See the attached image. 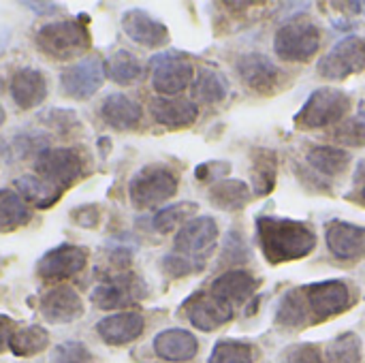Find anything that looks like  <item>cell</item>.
I'll return each instance as SVG.
<instances>
[{
	"instance_id": "1",
	"label": "cell",
	"mask_w": 365,
	"mask_h": 363,
	"mask_svg": "<svg viewBox=\"0 0 365 363\" xmlns=\"http://www.w3.org/2000/svg\"><path fill=\"white\" fill-rule=\"evenodd\" d=\"M257 235L265 259L272 265L299 261L317 248L314 231L299 220L278 218V216H259Z\"/></svg>"
},
{
	"instance_id": "2",
	"label": "cell",
	"mask_w": 365,
	"mask_h": 363,
	"mask_svg": "<svg viewBox=\"0 0 365 363\" xmlns=\"http://www.w3.org/2000/svg\"><path fill=\"white\" fill-rule=\"evenodd\" d=\"M34 41L45 56L60 62H68L73 58L83 56L92 45L88 28L75 19H56L43 24L36 30Z\"/></svg>"
},
{
	"instance_id": "3",
	"label": "cell",
	"mask_w": 365,
	"mask_h": 363,
	"mask_svg": "<svg viewBox=\"0 0 365 363\" xmlns=\"http://www.w3.org/2000/svg\"><path fill=\"white\" fill-rule=\"evenodd\" d=\"M321 47V30L308 17H291L287 19L276 36L274 51L280 60L287 62H308Z\"/></svg>"
},
{
	"instance_id": "4",
	"label": "cell",
	"mask_w": 365,
	"mask_h": 363,
	"mask_svg": "<svg viewBox=\"0 0 365 363\" xmlns=\"http://www.w3.org/2000/svg\"><path fill=\"white\" fill-rule=\"evenodd\" d=\"M178 193V175L163 165H145L128 182V197L137 210H150Z\"/></svg>"
},
{
	"instance_id": "5",
	"label": "cell",
	"mask_w": 365,
	"mask_h": 363,
	"mask_svg": "<svg viewBox=\"0 0 365 363\" xmlns=\"http://www.w3.org/2000/svg\"><path fill=\"white\" fill-rule=\"evenodd\" d=\"M351 109V96L344 90L325 86L314 90L297 113L295 122L302 128H327L340 122Z\"/></svg>"
},
{
	"instance_id": "6",
	"label": "cell",
	"mask_w": 365,
	"mask_h": 363,
	"mask_svg": "<svg viewBox=\"0 0 365 363\" xmlns=\"http://www.w3.org/2000/svg\"><path fill=\"white\" fill-rule=\"evenodd\" d=\"M83 173V158L73 148H47L34 156V175L58 186H73Z\"/></svg>"
},
{
	"instance_id": "7",
	"label": "cell",
	"mask_w": 365,
	"mask_h": 363,
	"mask_svg": "<svg viewBox=\"0 0 365 363\" xmlns=\"http://www.w3.org/2000/svg\"><path fill=\"white\" fill-rule=\"evenodd\" d=\"M218 244V225L210 216H199L188 220L175 235L173 252L182 255L197 265H205L207 257L214 252Z\"/></svg>"
},
{
	"instance_id": "8",
	"label": "cell",
	"mask_w": 365,
	"mask_h": 363,
	"mask_svg": "<svg viewBox=\"0 0 365 363\" xmlns=\"http://www.w3.org/2000/svg\"><path fill=\"white\" fill-rule=\"evenodd\" d=\"M145 295H148L145 282L139 276L124 272V274H113L103 282H98L90 293V300L94 302V306L103 310H122L143 300Z\"/></svg>"
},
{
	"instance_id": "9",
	"label": "cell",
	"mask_w": 365,
	"mask_h": 363,
	"mask_svg": "<svg viewBox=\"0 0 365 363\" xmlns=\"http://www.w3.org/2000/svg\"><path fill=\"white\" fill-rule=\"evenodd\" d=\"M105 77V62L98 56H83L60 73V86L68 98L88 101L101 90Z\"/></svg>"
},
{
	"instance_id": "10",
	"label": "cell",
	"mask_w": 365,
	"mask_h": 363,
	"mask_svg": "<svg viewBox=\"0 0 365 363\" xmlns=\"http://www.w3.org/2000/svg\"><path fill=\"white\" fill-rule=\"evenodd\" d=\"M365 68V39L351 34L338 41L319 62V73L327 79H346Z\"/></svg>"
},
{
	"instance_id": "11",
	"label": "cell",
	"mask_w": 365,
	"mask_h": 363,
	"mask_svg": "<svg viewBox=\"0 0 365 363\" xmlns=\"http://www.w3.org/2000/svg\"><path fill=\"white\" fill-rule=\"evenodd\" d=\"M308 312L314 317V321H325L336 315H342L351 308L353 297L349 287L342 280H325V282H314L302 287Z\"/></svg>"
},
{
	"instance_id": "12",
	"label": "cell",
	"mask_w": 365,
	"mask_h": 363,
	"mask_svg": "<svg viewBox=\"0 0 365 363\" xmlns=\"http://www.w3.org/2000/svg\"><path fill=\"white\" fill-rule=\"evenodd\" d=\"M152 64V86L163 96H173L184 92L192 81V64L173 51L158 53L150 60Z\"/></svg>"
},
{
	"instance_id": "13",
	"label": "cell",
	"mask_w": 365,
	"mask_h": 363,
	"mask_svg": "<svg viewBox=\"0 0 365 363\" xmlns=\"http://www.w3.org/2000/svg\"><path fill=\"white\" fill-rule=\"evenodd\" d=\"M86 265H88V248L75 244H60L47 250L38 259L36 274L45 282H62L79 274Z\"/></svg>"
},
{
	"instance_id": "14",
	"label": "cell",
	"mask_w": 365,
	"mask_h": 363,
	"mask_svg": "<svg viewBox=\"0 0 365 363\" xmlns=\"http://www.w3.org/2000/svg\"><path fill=\"white\" fill-rule=\"evenodd\" d=\"M38 310L43 319L53 325L75 323L86 312L83 300L71 285H56L49 291H45L38 302Z\"/></svg>"
},
{
	"instance_id": "15",
	"label": "cell",
	"mask_w": 365,
	"mask_h": 363,
	"mask_svg": "<svg viewBox=\"0 0 365 363\" xmlns=\"http://www.w3.org/2000/svg\"><path fill=\"white\" fill-rule=\"evenodd\" d=\"M184 312H186L188 321L201 332H214L233 319V306L214 297L212 293L192 295L186 302Z\"/></svg>"
},
{
	"instance_id": "16",
	"label": "cell",
	"mask_w": 365,
	"mask_h": 363,
	"mask_svg": "<svg viewBox=\"0 0 365 363\" xmlns=\"http://www.w3.org/2000/svg\"><path fill=\"white\" fill-rule=\"evenodd\" d=\"M325 242L331 255L340 261H359L365 257V227L331 220L325 227Z\"/></svg>"
},
{
	"instance_id": "17",
	"label": "cell",
	"mask_w": 365,
	"mask_h": 363,
	"mask_svg": "<svg viewBox=\"0 0 365 363\" xmlns=\"http://www.w3.org/2000/svg\"><path fill=\"white\" fill-rule=\"evenodd\" d=\"M122 30L130 41L143 47H163L169 41L167 26L143 9H128L122 15Z\"/></svg>"
},
{
	"instance_id": "18",
	"label": "cell",
	"mask_w": 365,
	"mask_h": 363,
	"mask_svg": "<svg viewBox=\"0 0 365 363\" xmlns=\"http://www.w3.org/2000/svg\"><path fill=\"white\" fill-rule=\"evenodd\" d=\"M237 73L248 88H252L255 92H261V94H269L272 90H276V86L282 77V71L267 56L257 53V51L240 58Z\"/></svg>"
},
{
	"instance_id": "19",
	"label": "cell",
	"mask_w": 365,
	"mask_h": 363,
	"mask_svg": "<svg viewBox=\"0 0 365 363\" xmlns=\"http://www.w3.org/2000/svg\"><path fill=\"white\" fill-rule=\"evenodd\" d=\"M9 90H11L13 103L19 109H24V111L36 109L47 98V79L38 68L24 66L13 73Z\"/></svg>"
},
{
	"instance_id": "20",
	"label": "cell",
	"mask_w": 365,
	"mask_h": 363,
	"mask_svg": "<svg viewBox=\"0 0 365 363\" xmlns=\"http://www.w3.org/2000/svg\"><path fill=\"white\" fill-rule=\"evenodd\" d=\"M152 118L167 128H184L197 122L199 107L190 98L182 96H156L150 103Z\"/></svg>"
},
{
	"instance_id": "21",
	"label": "cell",
	"mask_w": 365,
	"mask_h": 363,
	"mask_svg": "<svg viewBox=\"0 0 365 363\" xmlns=\"http://www.w3.org/2000/svg\"><path fill=\"white\" fill-rule=\"evenodd\" d=\"M145 329V321L139 312H118L96 323V334L111 347H122L137 340Z\"/></svg>"
},
{
	"instance_id": "22",
	"label": "cell",
	"mask_w": 365,
	"mask_h": 363,
	"mask_svg": "<svg viewBox=\"0 0 365 363\" xmlns=\"http://www.w3.org/2000/svg\"><path fill=\"white\" fill-rule=\"evenodd\" d=\"M257 289H259V282L255 276H250L244 270H229L212 282L210 293L235 306V304H246L255 295Z\"/></svg>"
},
{
	"instance_id": "23",
	"label": "cell",
	"mask_w": 365,
	"mask_h": 363,
	"mask_svg": "<svg viewBox=\"0 0 365 363\" xmlns=\"http://www.w3.org/2000/svg\"><path fill=\"white\" fill-rule=\"evenodd\" d=\"M101 118L105 120L107 126L126 133L141 122L143 109L135 98L126 94H109L101 105Z\"/></svg>"
},
{
	"instance_id": "24",
	"label": "cell",
	"mask_w": 365,
	"mask_h": 363,
	"mask_svg": "<svg viewBox=\"0 0 365 363\" xmlns=\"http://www.w3.org/2000/svg\"><path fill=\"white\" fill-rule=\"evenodd\" d=\"M154 351L167 362H188L197 355L199 342L186 329H165L154 338Z\"/></svg>"
},
{
	"instance_id": "25",
	"label": "cell",
	"mask_w": 365,
	"mask_h": 363,
	"mask_svg": "<svg viewBox=\"0 0 365 363\" xmlns=\"http://www.w3.org/2000/svg\"><path fill=\"white\" fill-rule=\"evenodd\" d=\"M15 193L36 210H49L64 195L62 188L41 180L38 175H21L15 180Z\"/></svg>"
},
{
	"instance_id": "26",
	"label": "cell",
	"mask_w": 365,
	"mask_h": 363,
	"mask_svg": "<svg viewBox=\"0 0 365 363\" xmlns=\"http://www.w3.org/2000/svg\"><path fill=\"white\" fill-rule=\"evenodd\" d=\"M32 220V212L28 203L13 190L0 188V231L11 233L26 227Z\"/></svg>"
},
{
	"instance_id": "27",
	"label": "cell",
	"mask_w": 365,
	"mask_h": 363,
	"mask_svg": "<svg viewBox=\"0 0 365 363\" xmlns=\"http://www.w3.org/2000/svg\"><path fill=\"white\" fill-rule=\"evenodd\" d=\"M250 201V188L242 180H220L210 188V203L222 212H237Z\"/></svg>"
},
{
	"instance_id": "28",
	"label": "cell",
	"mask_w": 365,
	"mask_h": 363,
	"mask_svg": "<svg viewBox=\"0 0 365 363\" xmlns=\"http://www.w3.org/2000/svg\"><path fill=\"white\" fill-rule=\"evenodd\" d=\"M105 75L120 86H130L141 79L143 75V64L139 58L126 49H118L105 60Z\"/></svg>"
},
{
	"instance_id": "29",
	"label": "cell",
	"mask_w": 365,
	"mask_h": 363,
	"mask_svg": "<svg viewBox=\"0 0 365 363\" xmlns=\"http://www.w3.org/2000/svg\"><path fill=\"white\" fill-rule=\"evenodd\" d=\"M306 160L312 169H317L323 175H338L346 169L351 154L342 148H331V145H314L308 150Z\"/></svg>"
},
{
	"instance_id": "30",
	"label": "cell",
	"mask_w": 365,
	"mask_h": 363,
	"mask_svg": "<svg viewBox=\"0 0 365 363\" xmlns=\"http://www.w3.org/2000/svg\"><path fill=\"white\" fill-rule=\"evenodd\" d=\"M47 347H49V334L41 325H28L15 329L9 340V349L15 357H32L43 353Z\"/></svg>"
},
{
	"instance_id": "31",
	"label": "cell",
	"mask_w": 365,
	"mask_h": 363,
	"mask_svg": "<svg viewBox=\"0 0 365 363\" xmlns=\"http://www.w3.org/2000/svg\"><path fill=\"white\" fill-rule=\"evenodd\" d=\"M276 169H278V158L272 150H257L252 156V186L255 195L263 197L272 193L276 184Z\"/></svg>"
},
{
	"instance_id": "32",
	"label": "cell",
	"mask_w": 365,
	"mask_h": 363,
	"mask_svg": "<svg viewBox=\"0 0 365 363\" xmlns=\"http://www.w3.org/2000/svg\"><path fill=\"white\" fill-rule=\"evenodd\" d=\"M229 94L227 79L214 71V68H201L197 73V79L192 81V96H197L203 103H220Z\"/></svg>"
},
{
	"instance_id": "33",
	"label": "cell",
	"mask_w": 365,
	"mask_h": 363,
	"mask_svg": "<svg viewBox=\"0 0 365 363\" xmlns=\"http://www.w3.org/2000/svg\"><path fill=\"white\" fill-rule=\"evenodd\" d=\"M197 210H199V205L192 203V201H180V203L167 205L160 212H156V216L152 218V227L158 233H171L180 225L184 227L188 220H192V216L197 214Z\"/></svg>"
},
{
	"instance_id": "34",
	"label": "cell",
	"mask_w": 365,
	"mask_h": 363,
	"mask_svg": "<svg viewBox=\"0 0 365 363\" xmlns=\"http://www.w3.org/2000/svg\"><path fill=\"white\" fill-rule=\"evenodd\" d=\"M310 312H308V304H306V297H304V291L302 289H291L280 306H278V312H276V319L280 325L284 327H299L308 321Z\"/></svg>"
},
{
	"instance_id": "35",
	"label": "cell",
	"mask_w": 365,
	"mask_h": 363,
	"mask_svg": "<svg viewBox=\"0 0 365 363\" xmlns=\"http://www.w3.org/2000/svg\"><path fill=\"white\" fill-rule=\"evenodd\" d=\"M361 362V340L357 334L349 332L338 336L327 349V363H359Z\"/></svg>"
},
{
	"instance_id": "36",
	"label": "cell",
	"mask_w": 365,
	"mask_h": 363,
	"mask_svg": "<svg viewBox=\"0 0 365 363\" xmlns=\"http://www.w3.org/2000/svg\"><path fill=\"white\" fill-rule=\"evenodd\" d=\"M255 351L250 344L240 340H220L216 342L207 363H252Z\"/></svg>"
},
{
	"instance_id": "37",
	"label": "cell",
	"mask_w": 365,
	"mask_h": 363,
	"mask_svg": "<svg viewBox=\"0 0 365 363\" xmlns=\"http://www.w3.org/2000/svg\"><path fill=\"white\" fill-rule=\"evenodd\" d=\"M336 141L342 145H365V103L361 105V111L355 118H349L338 131H336Z\"/></svg>"
},
{
	"instance_id": "38",
	"label": "cell",
	"mask_w": 365,
	"mask_h": 363,
	"mask_svg": "<svg viewBox=\"0 0 365 363\" xmlns=\"http://www.w3.org/2000/svg\"><path fill=\"white\" fill-rule=\"evenodd\" d=\"M49 139L45 137V135H28V133H24V135H17L15 139H13V154L15 156H19V158H24V156H30V154H41L43 150H47L49 145Z\"/></svg>"
},
{
	"instance_id": "39",
	"label": "cell",
	"mask_w": 365,
	"mask_h": 363,
	"mask_svg": "<svg viewBox=\"0 0 365 363\" xmlns=\"http://www.w3.org/2000/svg\"><path fill=\"white\" fill-rule=\"evenodd\" d=\"M88 359H90L88 349L75 340L58 344L51 353V363H86Z\"/></svg>"
},
{
	"instance_id": "40",
	"label": "cell",
	"mask_w": 365,
	"mask_h": 363,
	"mask_svg": "<svg viewBox=\"0 0 365 363\" xmlns=\"http://www.w3.org/2000/svg\"><path fill=\"white\" fill-rule=\"evenodd\" d=\"M199 270H203V267L197 265L195 261L182 257V255L171 252V255H165L163 257V272L167 276H171V278H184V276H190V274H195Z\"/></svg>"
},
{
	"instance_id": "41",
	"label": "cell",
	"mask_w": 365,
	"mask_h": 363,
	"mask_svg": "<svg viewBox=\"0 0 365 363\" xmlns=\"http://www.w3.org/2000/svg\"><path fill=\"white\" fill-rule=\"evenodd\" d=\"M43 122L62 135H68L73 128H79V118L71 109H51L47 111V116H43Z\"/></svg>"
},
{
	"instance_id": "42",
	"label": "cell",
	"mask_w": 365,
	"mask_h": 363,
	"mask_svg": "<svg viewBox=\"0 0 365 363\" xmlns=\"http://www.w3.org/2000/svg\"><path fill=\"white\" fill-rule=\"evenodd\" d=\"M282 363H323L319 349L312 344H293L282 353Z\"/></svg>"
},
{
	"instance_id": "43",
	"label": "cell",
	"mask_w": 365,
	"mask_h": 363,
	"mask_svg": "<svg viewBox=\"0 0 365 363\" xmlns=\"http://www.w3.org/2000/svg\"><path fill=\"white\" fill-rule=\"evenodd\" d=\"M71 220L83 229H94L101 223V210L96 203H83L71 210Z\"/></svg>"
},
{
	"instance_id": "44",
	"label": "cell",
	"mask_w": 365,
	"mask_h": 363,
	"mask_svg": "<svg viewBox=\"0 0 365 363\" xmlns=\"http://www.w3.org/2000/svg\"><path fill=\"white\" fill-rule=\"evenodd\" d=\"M225 259L229 257V263H244L246 259H250V252H248V246L244 244L242 235L237 231H231L229 237H227V244H225Z\"/></svg>"
},
{
	"instance_id": "45",
	"label": "cell",
	"mask_w": 365,
	"mask_h": 363,
	"mask_svg": "<svg viewBox=\"0 0 365 363\" xmlns=\"http://www.w3.org/2000/svg\"><path fill=\"white\" fill-rule=\"evenodd\" d=\"M231 171V165L229 163H203L197 167L195 175L203 182H220L222 175H227Z\"/></svg>"
},
{
	"instance_id": "46",
	"label": "cell",
	"mask_w": 365,
	"mask_h": 363,
	"mask_svg": "<svg viewBox=\"0 0 365 363\" xmlns=\"http://www.w3.org/2000/svg\"><path fill=\"white\" fill-rule=\"evenodd\" d=\"M15 332V321L0 315V353L4 351V347H9V340Z\"/></svg>"
},
{
	"instance_id": "47",
	"label": "cell",
	"mask_w": 365,
	"mask_h": 363,
	"mask_svg": "<svg viewBox=\"0 0 365 363\" xmlns=\"http://www.w3.org/2000/svg\"><path fill=\"white\" fill-rule=\"evenodd\" d=\"M24 6H28V9H32L34 13H38V15H51V13H56L58 11V4L56 2H24Z\"/></svg>"
},
{
	"instance_id": "48",
	"label": "cell",
	"mask_w": 365,
	"mask_h": 363,
	"mask_svg": "<svg viewBox=\"0 0 365 363\" xmlns=\"http://www.w3.org/2000/svg\"><path fill=\"white\" fill-rule=\"evenodd\" d=\"M353 180H355L357 184H365V158L359 163V165H357V171H355Z\"/></svg>"
},
{
	"instance_id": "49",
	"label": "cell",
	"mask_w": 365,
	"mask_h": 363,
	"mask_svg": "<svg viewBox=\"0 0 365 363\" xmlns=\"http://www.w3.org/2000/svg\"><path fill=\"white\" fill-rule=\"evenodd\" d=\"M4 120H6V113H4V109L0 107V126L4 124Z\"/></svg>"
},
{
	"instance_id": "50",
	"label": "cell",
	"mask_w": 365,
	"mask_h": 363,
	"mask_svg": "<svg viewBox=\"0 0 365 363\" xmlns=\"http://www.w3.org/2000/svg\"><path fill=\"white\" fill-rule=\"evenodd\" d=\"M361 201H364V203H365V186H364V188H361Z\"/></svg>"
}]
</instances>
